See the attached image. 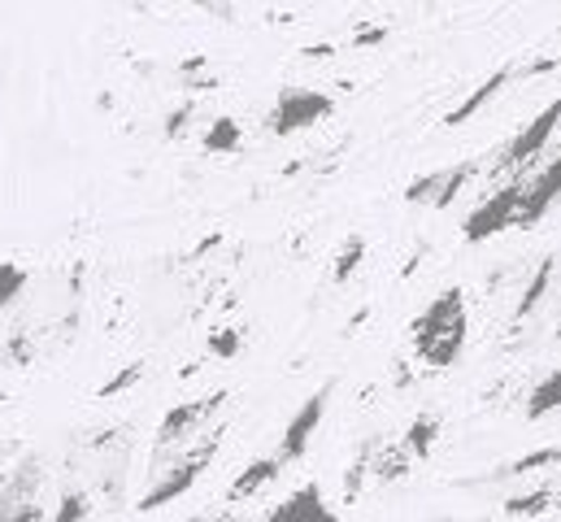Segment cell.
I'll use <instances>...</instances> for the list:
<instances>
[{
  "instance_id": "cell-1",
  "label": "cell",
  "mask_w": 561,
  "mask_h": 522,
  "mask_svg": "<svg viewBox=\"0 0 561 522\" xmlns=\"http://www.w3.org/2000/svg\"><path fill=\"white\" fill-rule=\"evenodd\" d=\"M466 340H470V314H466L461 287H444L439 296H431L426 309L410 322V344L426 371L457 366L466 353Z\"/></svg>"
},
{
  "instance_id": "cell-2",
  "label": "cell",
  "mask_w": 561,
  "mask_h": 522,
  "mask_svg": "<svg viewBox=\"0 0 561 522\" xmlns=\"http://www.w3.org/2000/svg\"><path fill=\"white\" fill-rule=\"evenodd\" d=\"M222 435H227V422H214V427L201 431L187 449H179L165 466H157L148 492L136 501V510H140V514H157V510L174 506L179 497H187V492L201 484V475L214 466V457H218V449H222Z\"/></svg>"
},
{
  "instance_id": "cell-3",
  "label": "cell",
  "mask_w": 561,
  "mask_h": 522,
  "mask_svg": "<svg viewBox=\"0 0 561 522\" xmlns=\"http://www.w3.org/2000/svg\"><path fill=\"white\" fill-rule=\"evenodd\" d=\"M231 392H209V396H196V400H179L174 409H165V418L157 422V435H152V470L165 466L179 449H187L201 431L214 427V418L227 409Z\"/></svg>"
},
{
  "instance_id": "cell-4",
  "label": "cell",
  "mask_w": 561,
  "mask_h": 522,
  "mask_svg": "<svg viewBox=\"0 0 561 522\" xmlns=\"http://www.w3.org/2000/svg\"><path fill=\"white\" fill-rule=\"evenodd\" d=\"M331 114H335V97H327L318 88H283L275 105H271V114H266V130L275 139H291L300 130L327 123Z\"/></svg>"
},
{
  "instance_id": "cell-5",
  "label": "cell",
  "mask_w": 561,
  "mask_h": 522,
  "mask_svg": "<svg viewBox=\"0 0 561 522\" xmlns=\"http://www.w3.org/2000/svg\"><path fill=\"white\" fill-rule=\"evenodd\" d=\"M518 209H523V174H514L510 183H501L496 192H488L461 223V240L466 245H483L510 227H518Z\"/></svg>"
},
{
  "instance_id": "cell-6",
  "label": "cell",
  "mask_w": 561,
  "mask_h": 522,
  "mask_svg": "<svg viewBox=\"0 0 561 522\" xmlns=\"http://www.w3.org/2000/svg\"><path fill=\"white\" fill-rule=\"evenodd\" d=\"M561 130V97H553L527 127L518 130L501 152H496V161H492V174H518L527 161H536L545 148H549V139Z\"/></svg>"
},
{
  "instance_id": "cell-7",
  "label": "cell",
  "mask_w": 561,
  "mask_h": 522,
  "mask_svg": "<svg viewBox=\"0 0 561 522\" xmlns=\"http://www.w3.org/2000/svg\"><path fill=\"white\" fill-rule=\"evenodd\" d=\"M479 170H483V161L470 157V161H453V166H439V170H431V174H419V179L405 188V205L448 209V205L466 192V183H470Z\"/></svg>"
},
{
  "instance_id": "cell-8",
  "label": "cell",
  "mask_w": 561,
  "mask_h": 522,
  "mask_svg": "<svg viewBox=\"0 0 561 522\" xmlns=\"http://www.w3.org/2000/svg\"><path fill=\"white\" fill-rule=\"evenodd\" d=\"M331 392H335V379H327L318 392H309L305 400H300V409L291 413V422L283 427L279 435V453L283 466H291V462H305V453H309V444H313V435H318V427H322V418H327V405H331Z\"/></svg>"
},
{
  "instance_id": "cell-9",
  "label": "cell",
  "mask_w": 561,
  "mask_h": 522,
  "mask_svg": "<svg viewBox=\"0 0 561 522\" xmlns=\"http://www.w3.org/2000/svg\"><path fill=\"white\" fill-rule=\"evenodd\" d=\"M39 488H44V466H39V457H26L18 470H9V484L0 488V522L44 519L48 510H39V506H44Z\"/></svg>"
},
{
  "instance_id": "cell-10",
  "label": "cell",
  "mask_w": 561,
  "mask_h": 522,
  "mask_svg": "<svg viewBox=\"0 0 561 522\" xmlns=\"http://www.w3.org/2000/svg\"><path fill=\"white\" fill-rule=\"evenodd\" d=\"M561 201V152L549 157L531 179H523V209H518V231H531L553 205Z\"/></svg>"
},
{
  "instance_id": "cell-11",
  "label": "cell",
  "mask_w": 561,
  "mask_h": 522,
  "mask_svg": "<svg viewBox=\"0 0 561 522\" xmlns=\"http://www.w3.org/2000/svg\"><path fill=\"white\" fill-rule=\"evenodd\" d=\"M514 79H523V70H514V66L492 70L479 88H470V92L461 97V105H453V110L444 114V127H466V123H474V118H479V114H483V110H488V105H492V101H496Z\"/></svg>"
},
{
  "instance_id": "cell-12",
  "label": "cell",
  "mask_w": 561,
  "mask_h": 522,
  "mask_svg": "<svg viewBox=\"0 0 561 522\" xmlns=\"http://www.w3.org/2000/svg\"><path fill=\"white\" fill-rule=\"evenodd\" d=\"M327 519H331V506H327L318 479L300 484L291 497H283L279 506L271 510V522H327Z\"/></svg>"
},
{
  "instance_id": "cell-13",
  "label": "cell",
  "mask_w": 561,
  "mask_h": 522,
  "mask_svg": "<svg viewBox=\"0 0 561 522\" xmlns=\"http://www.w3.org/2000/svg\"><path fill=\"white\" fill-rule=\"evenodd\" d=\"M283 475V457L279 453H271V457H253L236 479H231V488H227V501L236 506V501H249V497H257L262 488H271L275 479Z\"/></svg>"
},
{
  "instance_id": "cell-14",
  "label": "cell",
  "mask_w": 561,
  "mask_h": 522,
  "mask_svg": "<svg viewBox=\"0 0 561 522\" xmlns=\"http://www.w3.org/2000/svg\"><path fill=\"white\" fill-rule=\"evenodd\" d=\"M553 274H558V258H545L540 265H536L531 283L523 287V296H518V305H514V322H527V318L549 300V292H553Z\"/></svg>"
},
{
  "instance_id": "cell-15",
  "label": "cell",
  "mask_w": 561,
  "mask_h": 522,
  "mask_svg": "<svg viewBox=\"0 0 561 522\" xmlns=\"http://www.w3.org/2000/svg\"><path fill=\"white\" fill-rule=\"evenodd\" d=\"M201 148L209 152V157H236L240 148H244V127L231 118V114H218L205 135H201Z\"/></svg>"
},
{
  "instance_id": "cell-16",
  "label": "cell",
  "mask_w": 561,
  "mask_h": 522,
  "mask_svg": "<svg viewBox=\"0 0 561 522\" xmlns=\"http://www.w3.org/2000/svg\"><path fill=\"white\" fill-rule=\"evenodd\" d=\"M561 466V444H549V449H531L514 462H505L501 470H492L488 479H527V475H540V470H558Z\"/></svg>"
},
{
  "instance_id": "cell-17",
  "label": "cell",
  "mask_w": 561,
  "mask_h": 522,
  "mask_svg": "<svg viewBox=\"0 0 561 522\" xmlns=\"http://www.w3.org/2000/svg\"><path fill=\"white\" fill-rule=\"evenodd\" d=\"M549 413H561V366H553L536 388L527 392V422H545Z\"/></svg>"
},
{
  "instance_id": "cell-18",
  "label": "cell",
  "mask_w": 561,
  "mask_h": 522,
  "mask_svg": "<svg viewBox=\"0 0 561 522\" xmlns=\"http://www.w3.org/2000/svg\"><path fill=\"white\" fill-rule=\"evenodd\" d=\"M561 492L558 488H536V492H523V497H510L505 506H501V514L505 519H545L549 510H558Z\"/></svg>"
},
{
  "instance_id": "cell-19",
  "label": "cell",
  "mask_w": 561,
  "mask_h": 522,
  "mask_svg": "<svg viewBox=\"0 0 561 522\" xmlns=\"http://www.w3.org/2000/svg\"><path fill=\"white\" fill-rule=\"evenodd\" d=\"M439 431H444V427H439V418H435V413H419V418L405 427L401 444L410 449V457H414V462H426V457L435 453V444H439Z\"/></svg>"
},
{
  "instance_id": "cell-20",
  "label": "cell",
  "mask_w": 561,
  "mask_h": 522,
  "mask_svg": "<svg viewBox=\"0 0 561 522\" xmlns=\"http://www.w3.org/2000/svg\"><path fill=\"white\" fill-rule=\"evenodd\" d=\"M26 287H31V270L22 261H0V318L22 305Z\"/></svg>"
},
{
  "instance_id": "cell-21",
  "label": "cell",
  "mask_w": 561,
  "mask_h": 522,
  "mask_svg": "<svg viewBox=\"0 0 561 522\" xmlns=\"http://www.w3.org/2000/svg\"><path fill=\"white\" fill-rule=\"evenodd\" d=\"M366 261V236H348L335 253V265H331V283H348Z\"/></svg>"
},
{
  "instance_id": "cell-22",
  "label": "cell",
  "mask_w": 561,
  "mask_h": 522,
  "mask_svg": "<svg viewBox=\"0 0 561 522\" xmlns=\"http://www.w3.org/2000/svg\"><path fill=\"white\" fill-rule=\"evenodd\" d=\"M209 358H222V362H236L244 353V331L240 327H214L209 340H205Z\"/></svg>"
},
{
  "instance_id": "cell-23",
  "label": "cell",
  "mask_w": 561,
  "mask_h": 522,
  "mask_svg": "<svg viewBox=\"0 0 561 522\" xmlns=\"http://www.w3.org/2000/svg\"><path fill=\"white\" fill-rule=\"evenodd\" d=\"M92 514V506H88V492H61V501H57V510H53V519L57 522H79Z\"/></svg>"
},
{
  "instance_id": "cell-24",
  "label": "cell",
  "mask_w": 561,
  "mask_h": 522,
  "mask_svg": "<svg viewBox=\"0 0 561 522\" xmlns=\"http://www.w3.org/2000/svg\"><path fill=\"white\" fill-rule=\"evenodd\" d=\"M192 118H196V105H192V101L179 105V110H170V118H165V139H183L187 127H192Z\"/></svg>"
},
{
  "instance_id": "cell-25",
  "label": "cell",
  "mask_w": 561,
  "mask_h": 522,
  "mask_svg": "<svg viewBox=\"0 0 561 522\" xmlns=\"http://www.w3.org/2000/svg\"><path fill=\"white\" fill-rule=\"evenodd\" d=\"M140 375H144V366H140V362H136V366H127L123 375H114V379H110V384L101 388V396H118V392L136 388V384H140Z\"/></svg>"
},
{
  "instance_id": "cell-26",
  "label": "cell",
  "mask_w": 561,
  "mask_h": 522,
  "mask_svg": "<svg viewBox=\"0 0 561 522\" xmlns=\"http://www.w3.org/2000/svg\"><path fill=\"white\" fill-rule=\"evenodd\" d=\"M383 39H388V26H362V31L353 35L357 48H375V44H383Z\"/></svg>"
},
{
  "instance_id": "cell-27",
  "label": "cell",
  "mask_w": 561,
  "mask_h": 522,
  "mask_svg": "<svg viewBox=\"0 0 561 522\" xmlns=\"http://www.w3.org/2000/svg\"><path fill=\"white\" fill-rule=\"evenodd\" d=\"M196 9H205V13H214V18H222V22H231L236 18V9H231V0H192Z\"/></svg>"
}]
</instances>
